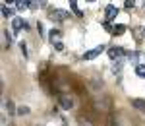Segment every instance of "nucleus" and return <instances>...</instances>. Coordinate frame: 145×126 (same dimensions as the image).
<instances>
[{"label": "nucleus", "instance_id": "1", "mask_svg": "<svg viewBox=\"0 0 145 126\" xmlns=\"http://www.w3.org/2000/svg\"><path fill=\"white\" fill-rule=\"evenodd\" d=\"M68 16H70V14H68L66 10H54V12H50V14H48V18H50L52 22H64Z\"/></svg>", "mask_w": 145, "mask_h": 126}, {"label": "nucleus", "instance_id": "2", "mask_svg": "<svg viewBox=\"0 0 145 126\" xmlns=\"http://www.w3.org/2000/svg\"><path fill=\"white\" fill-rule=\"evenodd\" d=\"M103 51H105V47L101 45V47H95V49H91V51H87L85 54H83V58L85 60H93V58H97L103 54Z\"/></svg>", "mask_w": 145, "mask_h": 126}, {"label": "nucleus", "instance_id": "3", "mask_svg": "<svg viewBox=\"0 0 145 126\" xmlns=\"http://www.w3.org/2000/svg\"><path fill=\"white\" fill-rule=\"evenodd\" d=\"M122 56H124V49H120V47H110L108 49V58L110 60H120Z\"/></svg>", "mask_w": 145, "mask_h": 126}, {"label": "nucleus", "instance_id": "4", "mask_svg": "<svg viewBox=\"0 0 145 126\" xmlns=\"http://www.w3.org/2000/svg\"><path fill=\"white\" fill-rule=\"evenodd\" d=\"M116 16H118V8H116V6H112V4H108V6H106V10H105V18H106L108 22H112Z\"/></svg>", "mask_w": 145, "mask_h": 126}, {"label": "nucleus", "instance_id": "5", "mask_svg": "<svg viewBox=\"0 0 145 126\" xmlns=\"http://www.w3.org/2000/svg\"><path fill=\"white\" fill-rule=\"evenodd\" d=\"M12 25H14V31H16V33H18L22 27H25V29H27V22H23L22 18H14V23H12Z\"/></svg>", "mask_w": 145, "mask_h": 126}, {"label": "nucleus", "instance_id": "6", "mask_svg": "<svg viewBox=\"0 0 145 126\" xmlns=\"http://www.w3.org/2000/svg\"><path fill=\"white\" fill-rule=\"evenodd\" d=\"M60 107H62V109H72V107H74V99H72V97H60Z\"/></svg>", "mask_w": 145, "mask_h": 126}, {"label": "nucleus", "instance_id": "7", "mask_svg": "<svg viewBox=\"0 0 145 126\" xmlns=\"http://www.w3.org/2000/svg\"><path fill=\"white\" fill-rule=\"evenodd\" d=\"M112 33H114V35H124V33H126V25H122V23L116 25V27L112 29Z\"/></svg>", "mask_w": 145, "mask_h": 126}, {"label": "nucleus", "instance_id": "8", "mask_svg": "<svg viewBox=\"0 0 145 126\" xmlns=\"http://www.w3.org/2000/svg\"><path fill=\"white\" fill-rule=\"evenodd\" d=\"M2 16H4V18H12V16H14V10L4 4V6H2Z\"/></svg>", "mask_w": 145, "mask_h": 126}, {"label": "nucleus", "instance_id": "9", "mask_svg": "<svg viewBox=\"0 0 145 126\" xmlns=\"http://www.w3.org/2000/svg\"><path fill=\"white\" fill-rule=\"evenodd\" d=\"M135 74H137L139 78H145V64H137V66H135Z\"/></svg>", "mask_w": 145, "mask_h": 126}, {"label": "nucleus", "instance_id": "10", "mask_svg": "<svg viewBox=\"0 0 145 126\" xmlns=\"http://www.w3.org/2000/svg\"><path fill=\"white\" fill-rule=\"evenodd\" d=\"M70 6H72V10L76 12V14H78L79 18L83 16V12H81V10H78V0H70Z\"/></svg>", "mask_w": 145, "mask_h": 126}, {"label": "nucleus", "instance_id": "11", "mask_svg": "<svg viewBox=\"0 0 145 126\" xmlns=\"http://www.w3.org/2000/svg\"><path fill=\"white\" fill-rule=\"evenodd\" d=\"M132 105H134L135 109H139V111H145V101H141V99H135V101H132Z\"/></svg>", "mask_w": 145, "mask_h": 126}, {"label": "nucleus", "instance_id": "12", "mask_svg": "<svg viewBox=\"0 0 145 126\" xmlns=\"http://www.w3.org/2000/svg\"><path fill=\"white\" fill-rule=\"evenodd\" d=\"M60 31H58V29H52V31H50V35H48V37H50V41H52V43H54V41H58V39H60Z\"/></svg>", "mask_w": 145, "mask_h": 126}, {"label": "nucleus", "instance_id": "13", "mask_svg": "<svg viewBox=\"0 0 145 126\" xmlns=\"http://www.w3.org/2000/svg\"><path fill=\"white\" fill-rule=\"evenodd\" d=\"M16 4H18V10H25V8H29V2H27V0H16Z\"/></svg>", "mask_w": 145, "mask_h": 126}, {"label": "nucleus", "instance_id": "14", "mask_svg": "<svg viewBox=\"0 0 145 126\" xmlns=\"http://www.w3.org/2000/svg\"><path fill=\"white\" fill-rule=\"evenodd\" d=\"M124 6H126L128 10H132V8L135 6V0H124Z\"/></svg>", "mask_w": 145, "mask_h": 126}, {"label": "nucleus", "instance_id": "15", "mask_svg": "<svg viewBox=\"0 0 145 126\" xmlns=\"http://www.w3.org/2000/svg\"><path fill=\"white\" fill-rule=\"evenodd\" d=\"M103 27H105L106 31H110V33H112V29H114V27H112V25H110V22H108V20H106V22L103 23Z\"/></svg>", "mask_w": 145, "mask_h": 126}, {"label": "nucleus", "instance_id": "16", "mask_svg": "<svg viewBox=\"0 0 145 126\" xmlns=\"http://www.w3.org/2000/svg\"><path fill=\"white\" fill-rule=\"evenodd\" d=\"M52 45H54V49H56V51H64V45H62L60 41H54Z\"/></svg>", "mask_w": 145, "mask_h": 126}, {"label": "nucleus", "instance_id": "17", "mask_svg": "<svg viewBox=\"0 0 145 126\" xmlns=\"http://www.w3.org/2000/svg\"><path fill=\"white\" fill-rule=\"evenodd\" d=\"M4 39H6V43H8V45H12V35L8 33V31H4Z\"/></svg>", "mask_w": 145, "mask_h": 126}, {"label": "nucleus", "instance_id": "18", "mask_svg": "<svg viewBox=\"0 0 145 126\" xmlns=\"http://www.w3.org/2000/svg\"><path fill=\"white\" fill-rule=\"evenodd\" d=\"M18 113H20V115H27V113H29V109H27V107H20V109H18Z\"/></svg>", "mask_w": 145, "mask_h": 126}, {"label": "nucleus", "instance_id": "19", "mask_svg": "<svg viewBox=\"0 0 145 126\" xmlns=\"http://www.w3.org/2000/svg\"><path fill=\"white\" fill-rule=\"evenodd\" d=\"M120 70H122V64H120V62H118V64H116V66H114V68H112V72H114V74H118V72H120Z\"/></svg>", "mask_w": 145, "mask_h": 126}, {"label": "nucleus", "instance_id": "20", "mask_svg": "<svg viewBox=\"0 0 145 126\" xmlns=\"http://www.w3.org/2000/svg\"><path fill=\"white\" fill-rule=\"evenodd\" d=\"M137 56H139V54H137V52H134V54H130V62H135V60H137Z\"/></svg>", "mask_w": 145, "mask_h": 126}, {"label": "nucleus", "instance_id": "21", "mask_svg": "<svg viewBox=\"0 0 145 126\" xmlns=\"http://www.w3.org/2000/svg\"><path fill=\"white\" fill-rule=\"evenodd\" d=\"M20 49H22L23 56H27V47H25V45H23V43H22V45H20Z\"/></svg>", "mask_w": 145, "mask_h": 126}, {"label": "nucleus", "instance_id": "22", "mask_svg": "<svg viewBox=\"0 0 145 126\" xmlns=\"http://www.w3.org/2000/svg\"><path fill=\"white\" fill-rule=\"evenodd\" d=\"M4 2H6V4H12V2H16V0H4Z\"/></svg>", "mask_w": 145, "mask_h": 126}, {"label": "nucleus", "instance_id": "23", "mask_svg": "<svg viewBox=\"0 0 145 126\" xmlns=\"http://www.w3.org/2000/svg\"><path fill=\"white\" fill-rule=\"evenodd\" d=\"M87 2H95V0H87Z\"/></svg>", "mask_w": 145, "mask_h": 126}]
</instances>
